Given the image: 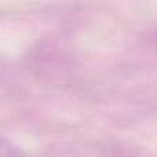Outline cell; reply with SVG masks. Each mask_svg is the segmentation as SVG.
<instances>
[{
    "label": "cell",
    "instance_id": "1",
    "mask_svg": "<svg viewBox=\"0 0 157 157\" xmlns=\"http://www.w3.org/2000/svg\"><path fill=\"white\" fill-rule=\"evenodd\" d=\"M0 157H28V156L11 142L0 141Z\"/></svg>",
    "mask_w": 157,
    "mask_h": 157
}]
</instances>
